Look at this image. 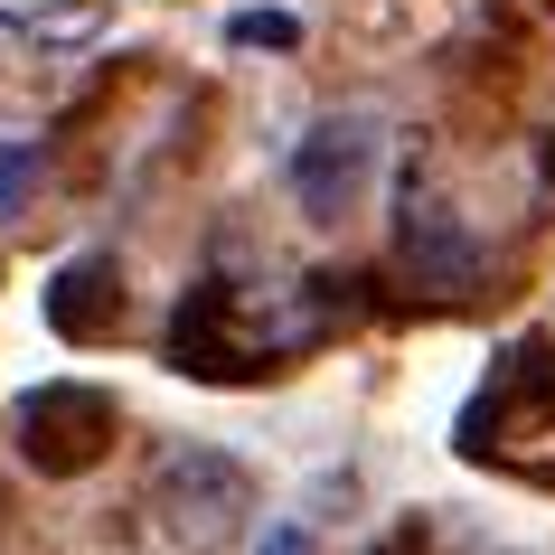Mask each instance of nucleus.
<instances>
[{"mask_svg": "<svg viewBox=\"0 0 555 555\" xmlns=\"http://www.w3.org/2000/svg\"><path fill=\"white\" fill-rule=\"evenodd\" d=\"M330 339V311L311 293H245V283H198V293L170 311V367L207 386H245L273 377L293 349Z\"/></svg>", "mask_w": 555, "mask_h": 555, "instance_id": "obj_1", "label": "nucleus"}, {"mask_svg": "<svg viewBox=\"0 0 555 555\" xmlns=\"http://www.w3.org/2000/svg\"><path fill=\"white\" fill-rule=\"evenodd\" d=\"M546 442H555V349L546 339H518V349L490 367V386L470 396L462 452L470 462H508V470H546L537 462Z\"/></svg>", "mask_w": 555, "mask_h": 555, "instance_id": "obj_2", "label": "nucleus"}, {"mask_svg": "<svg viewBox=\"0 0 555 555\" xmlns=\"http://www.w3.org/2000/svg\"><path fill=\"white\" fill-rule=\"evenodd\" d=\"M10 442H20V462L48 470V480H76V470H94L104 452L122 442V405H114V386H29L20 405H10Z\"/></svg>", "mask_w": 555, "mask_h": 555, "instance_id": "obj_3", "label": "nucleus"}, {"mask_svg": "<svg viewBox=\"0 0 555 555\" xmlns=\"http://www.w3.org/2000/svg\"><path fill=\"white\" fill-rule=\"evenodd\" d=\"M245 499H255L245 462H227V452H198V442L160 452V470H151V508H160V518H170V537H189V546H217V537H235V527H245Z\"/></svg>", "mask_w": 555, "mask_h": 555, "instance_id": "obj_4", "label": "nucleus"}, {"mask_svg": "<svg viewBox=\"0 0 555 555\" xmlns=\"http://www.w3.org/2000/svg\"><path fill=\"white\" fill-rule=\"evenodd\" d=\"M396 273H405L414 293H434V301H462L480 283V245H470L462 207H442L424 179L396 189Z\"/></svg>", "mask_w": 555, "mask_h": 555, "instance_id": "obj_5", "label": "nucleus"}, {"mask_svg": "<svg viewBox=\"0 0 555 555\" xmlns=\"http://www.w3.org/2000/svg\"><path fill=\"white\" fill-rule=\"evenodd\" d=\"M367 170H377V122L367 114H330V122H311L301 132V151H293V198H301V217H349V198L367 189Z\"/></svg>", "mask_w": 555, "mask_h": 555, "instance_id": "obj_6", "label": "nucleus"}, {"mask_svg": "<svg viewBox=\"0 0 555 555\" xmlns=\"http://www.w3.org/2000/svg\"><path fill=\"white\" fill-rule=\"evenodd\" d=\"M122 321H132V301H122V263H114V255H76V263H57V283H48V330H57V339H76V349H104Z\"/></svg>", "mask_w": 555, "mask_h": 555, "instance_id": "obj_7", "label": "nucleus"}, {"mask_svg": "<svg viewBox=\"0 0 555 555\" xmlns=\"http://www.w3.org/2000/svg\"><path fill=\"white\" fill-rule=\"evenodd\" d=\"M38 179H48V151H38V142H0V227H10V217H29Z\"/></svg>", "mask_w": 555, "mask_h": 555, "instance_id": "obj_8", "label": "nucleus"}, {"mask_svg": "<svg viewBox=\"0 0 555 555\" xmlns=\"http://www.w3.org/2000/svg\"><path fill=\"white\" fill-rule=\"evenodd\" d=\"M235 48H301V20L293 10H245V20H227Z\"/></svg>", "mask_w": 555, "mask_h": 555, "instance_id": "obj_9", "label": "nucleus"}, {"mask_svg": "<svg viewBox=\"0 0 555 555\" xmlns=\"http://www.w3.org/2000/svg\"><path fill=\"white\" fill-rule=\"evenodd\" d=\"M263 555H311V527H273V537H263Z\"/></svg>", "mask_w": 555, "mask_h": 555, "instance_id": "obj_10", "label": "nucleus"}, {"mask_svg": "<svg viewBox=\"0 0 555 555\" xmlns=\"http://www.w3.org/2000/svg\"><path fill=\"white\" fill-rule=\"evenodd\" d=\"M537 179H546V198H555V132L537 142Z\"/></svg>", "mask_w": 555, "mask_h": 555, "instance_id": "obj_11", "label": "nucleus"}, {"mask_svg": "<svg viewBox=\"0 0 555 555\" xmlns=\"http://www.w3.org/2000/svg\"><path fill=\"white\" fill-rule=\"evenodd\" d=\"M546 10H555V0H546Z\"/></svg>", "mask_w": 555, "mask_h": 555, "instance_id": "obj_12", "label": "nucleus"}]
</instances>
